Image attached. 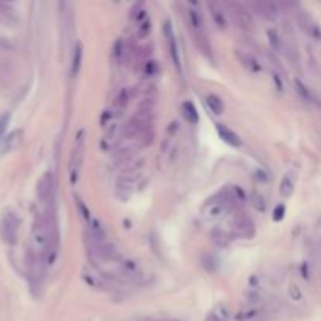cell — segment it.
Returning <instances> with one entry per match:
<instances>
[{"instance_id": "ffe728a7", "label": "cell", "mask_w": 321, "mask_h": 321, "mask_svg": "<svg viewBox=\"0 0 321 321\" xmlns=\"http://www.w3.org/2000/svg\"><path fill=\"white\" fill-rule=\"evenodd\" d=\"M82 61H83V46H82V43H77L73 50V61H70V74H73L74 77H77L80 73Z\"/></svg>"}, {"instance_id": "5b68a950", "label": "cell", "mask_w": 321, "mask_h": 321, "mask_svg": "<svg viewBox=\"0 0 321 321\" xmlns=\"http://www.w3.org/2000/svg\"><path fill=\"white\" fill-rule=\"evenodd\" d=\"M19 218L14 211H7L0 221V235L4 241L8 244H14L17 241V232H19Z\"/></svg>"}, {"instance_id": "4fadbf2b", "label": "cell", "mask_w": 321, "mask_h": 321, "mask_svg": "<svg viewBox=\"0 0 321 321\" xmlns=\"http://www.w3.org/2000/svg\"><path fill=\"white\" fill-rule=\"evenodd\" d=\"M207 8H208V11H210V16H211L213 22H215V25H217L220 30H226V27H227V17H226L224 8H223L220 4H217V2H210V4H207Z\"/></svg>"}, {"instance_id": "ac0fdd59", "label": "cell", "mask_w": 321, "mask_h": 321, "mask_svg": "<svg viewBox=\"0 0 321 321\" xmlns=\"http://www.w3.org/2000/svg\"><path fill=\"white\" fill-rule=\"evenodd\" d=\"M205 105H207V109L213 113V115H217V116H221L224 113V102L223 99L218 96V94H207L205 96Z\"/></svg>"}, {"instance_id": "cb8c5ba5", "label": "cell", "mask_w": 321, "mask_h": 321, "mask_svg": "<svg viewBox=\"0 0 321 321\" xmlns=\"http://www.w3.org/2000/svg\"><path fill=\"white\" fill-rule=\"evenodd\" d=\"M211 238H213V241H215L217 244H220V246H226L230 241L229 235L224 230H215L211 234Z\"/></svg>"}, {"instance_id": "f1b7e54d", "label": "cell", "mask_w": 321, "mask_h": 321, "mask_svg": "<svg viewBox=\"0 0 321 321\" xmlns=\"http://www.w3.org/2000/svg\"><path fill=\"white\" fill-rule=\"evenodd\" d=\"M77 208H79V211H80V215L83 217V220H85V221H88V224H90V223H91L90 210H88V207L82 202V199H79V198H77Z\"/></svg>"}, {"instance_id": "52a82bcc", "label": "cell", "mask_w": 321, "mask_h": 321, "mask_svg": "<svg viewBox=\"0 0 321 321\" xmlns=\"http://www.w3.org/2000/svg\"><path fill=\"white\" fill-rule=\"evenodd\" d=\"M230 16L235 22V25L243 31H251L254 28V17L249 7L243 4H230Z\"/></svg>"}, {"instance_id": "9c48e42d", "label": "cell", "mask_w": 321, "mask_h": 321, "mask_svg": "<svg viewBox=\"0 0 321 321\" xmlns=\"http://www.w3.org/2000/svg\"><path fill=\"white\" fill-rule=\"evenodd\" d=\"M136 181H138V174H136V172L119 175V179H118V182H116V187H115V188H116V196H118V199L127 201V199L133 194V191H135V188H136Z\"/></svg>"}, {"instance_id": "ba28073f", "label": "cell", "mask_w": 321, "mask_h": 321, "mask_svg": "<svg viewBox=\"0 0 321 321\" xmlns=\"http://www.w3.org/2000/svg\"><path fill=\"white\" fill-rule=\"evenodd\" d=\"M232 229H234V234L240 238H253L256 235V226H254V221L249 218L244 213H235L232 221Z\"/></svg>"}, {"instance_id": "2e32d148", "label": "cell", "mask_w": 321, "mask_h": 321, "mask_svg": "<svg viewBox=\"0 0 321 321\" xmlns=\"http://www.w3.org/2000/svg\"><path fill=\"white\" fill-rule=\"evenodd\" d=\"M96 246V253L97 256L102 259V260H116L118 259V249L116 246L112 243V241H102V243H97L94 244Z\"/></svg>"}, {"instance_id": "8992f818", "label": "cell", "mask_w": 321, "mask_h": 321, "mask_svg": "<svg viewBox=\"0 0 321 321\" xmlns=\"http://www.w3.org/2000/svg\"><path fill=\"white\" fill-rule=\"evenodd\" d=\"M163 34H165V38H166V44H168V50H169L172 64L177 67V70H179V73H182V58H181L179 43H177L175 31H174V27H172V24H171L169 19H166L165 24H163Z\"/></svg>"}, {"instance_id": "9a60e30c", "label": "cell", "mask_w": 321, "mask_h": 321, "mask_svg": "<svg viewBox=\"0 0 321 321\" xmlns=\"http://www.w3.org/2000/svg\"><path fill=\"white\" fill-rule=\"evenodd\" d=\"M296 17H298V22H299V27L307 33V34H310L312 38H316V40H321V31H319V27L304 13V11H301V13H298L296 14Z\"/></svg>"}, {"instance_id": "1f68e13d", "label": "cell", "mask_w": 321, "mask_h": 321, "mask_svg": "<svg viewBox=\"0 0 321 321\" xmlns=\"http://www.w3.org/2000/svg\"><path fill=\"white\" fill-rule=\"evenodd\" d=\"M207 321H221V319H220L215 313H211V315L208 316V319H207Z\"/></svg>"}, {"instance_id": "30bf717a", "label": "cell", "mask_w": 321, "mask_h": 321, "mask_svg": "<svg viewBox=\"0 0 321 321\" xmlns=\"http://www.w3.org/2000/svg\"><path fill=\"white\" fill-rule=\"evenodd\" d=\"M235 57L238 58V61L241 63V66L244 69H247L249 73L259 74V73H262V70H263L262 63L257 60V57L253 52L244 50V49H235Z\"/></svg>"}, {"instance_id": "d4e9b609", "label": "cell", "mask_w": 321, "mask_h": 321, "mask_svg": "<svg viewBox=\"0 0 321 321\" xmlns=\"http://www.w3.org/2000/svg\"><path fill=\"white\" fill-rule=\"evenodd\" d=\"M251 202L256 207V210H259V211H265L266 210V201H265V198L260 193H254L253 198H251Z\"/></svg>"}, {"instance_id": "83f0119b", "label": "cell", "mask_w": 321, "mask_h": 321, "mask_svg": "<svg viewBox=\"0 0 321 321\" xmlns=\"http://www.w3.org/2000/svg\"><path fill=\"white\" fill-rule=\"evenodd\" d=\"M10 118H11L10 113H5V115L0 116V141L5 138V130L10 124Z\"/></svg>"}, {"instance_id": "484cf974", "label": "cell", "mask_w": 321, "mask_h": 321, "mask_svg": "<svg viewBox=\"0 0 321 321\" xmlns=\"http://www.w3.org/2000/svg\"><path fill=\"white\" fill-rule=\"evenodd\" d=\"M127 102H129V91L127 90H122L119 93V96L115 99V106H116L118 110H122L124 106L127 105Z\"/></svg>"}, {"instance_id": "7a4b0ae2", "label": "cell", "mask_w": 321, "mask_h": 321, "mask_svg": "<svg viewBox=\"0 0 321 321\" xmlns=\"http://www.w3.org/2000/svg\"><path fill=\"white\" fill-rule=\"evenodd\" d=\"M85 130H80L77 133V138H76V142H74V148H73V152H70V160H69V181L70 184H77L79 181V175H80V171H82V166H83V160H85Z\"/></svg>"}, {"instance_id": "e0dca14e", "label": "cell", "mask_w": 321, "mask_h": 321, "mask_svg": "<svg viewBox=\"0 0 321 321\" xmlns=\"http://www.w3.org/2000/svg\"><path fill=\"white\" fill-rule=\"evenodd\" d=\"M295 187H296V174L293 171H289L285 172L282 181H280V185H279V193L282 198H290L295 191Z\"/></svg>"}, {"instance_id": "7402d4cb", "label": "cell", "mask_w": 321, "mask_h": 321, "mask_svg": "<svg viewBox=\"0 0 321 321\" xmlns=\"http://www.w3.org/2000/svg\"><path fill=\"white\" fill-rule=\"evenodd\" d=\"M19 136H21L19 132H13L11 135L5 136L2 141H0V149H2L4 152H8V151L14 149L19 145V139H21Z\"/></svg>"}, {"instance_id": "3957f363", "label": "cell", "mask_w": 321, "mask_h": 321, "mask_svg": "<svg viewBox=\"0 0 321 321\" xmlns=\"http://www.w3.org/2000/svg\"><path fill=\"white\" fill-rule=\"evenodd\" d=\"M230 210V198L229 196H215L211 198L202 208V213L207 220H220Z\"/></svg>"}, {"instance_id": "f546056e", "label": "cell", "mask_w": 321, "mask_h": 321, "mask_svg": "<svg viewBox=\"0 0 321 321\" xmlns=\"http://www.w3.org/2000/svg\"><path fill=\"white\" fill-rule=\"evenodd\" d=\"M283 217H285V205L279 204L273 211V221H282Z\"/></svg>"}, {"instance_id": "d6986e66", "label": "cell", "mask_w": 321, "mask_h": 321, "mask_svg": "<svg viewBox=\"0 0 321 321\" xmlns=\"http://www.w3.org/2000/svg\"><path fill=\"white\" fill-rule=\"evenodd\" d=\"M187 19H188V25H190V31L191 33H198V31H205V25H204V19L202 14L196 10H188L187 11Z\"/></svg>"}, {"instance_id": "6da1fadb", "label": "cell", "mask_w": 321, "mask_h": 321, "mask_svg": "<svg viewBox=\"0 0 321 321\" xmlns=\"http://www.w3.org/2000/svg\"><path fill=\"white\" fill-rule=\"evenodd\" d=\"M152 126V109H149V106H142V109L133 115L126 124H124V129H122V135L129 139L132 138H139L142 136L145 133L149 132Z\"/></svg>"}, {"instance_id": "44dd1931", "label": "cell", "mask_w": 321, "mask_h": 321, "mask_svg": "<svg viewBox=\"0 0 321 321\" xmlns=\"http://www.w3.org/2000/svg\"><path fill=\"white\" fill-rule=\"evenodd\" d=\"M182 116H184V119H185L188 124H191V126H196V124L199 122V113H198V109L194 106V103L190 102V100H187V102L182 103Z\"/></svg>"}, {"instance_id": "7c38bea8", "label": "cell", "mask_w": 321, "mask_h": 321, "mask_svg": "<svg viewBox=\"0 0 321 321\" xmlns=\"http://www.w3.org/2000/svg\"><path fill=\"white\" fill-rule=\"evenodd\" d=\"M217 133L221 138V141H224L227 146L230 148H240L241 146V138L227 126L224 124H217Z\"/></svg>"}, {"instance_id": "277c9868", "label": "cell", "mask_w": 321, "mask_h": 321, "mask_svg": "<svg viewBox=\"0 0 321 321\" xmlns=\"http://www.w3.org/2000/svg\"><path fill=\"white\" fill-rule=\"evenodd\" d=\"M37 193H38L40 202L44 205L46 210L55 208L53 207L55 205V184H53V177L50 172H46L40 179Z\"/></svg>"}, {"instance_id": "4316f807", "label": "cell", "mask_w": 321, "mask_h": 321, "mask_svg": "<svg viewBox=\"0 0 321 321\" xmlns=\"http://www.w3.org/2000/svg\"><path fill=\"white\" fill-rule=\"evenodd\" d=\"M295 86H296V91L298 94L304 99V100H310V91L307 90V86L301 82V80H295Z\"/></svg>"}, {"instance_id": "4dcf8cb0", "label": "cell", "mask_w": 321, "mask_h": 321, "mask_svg": "<svg viewBox=\"0 0 321 321\" xmlns=\"http://www.w3.org/2000/svg\"><path fill=\"white\" fill-rule=\"evenodd\" d=\"M292 295H295V299H299L301 298V292L298 290V287H295V285H292V290H290Z\"/></svg>"}, {"instance_id": "8fae6325", "label": "cell", "mask_w": 321, "mask_h": 321, "mask_svg": "<svg viewBox=\"0 0 321 321\" xmlns=\"http://www.w3.org/2000/svg\"><path fill=\"white\" fill-rule=\"evenodd\" d=\"M249 10H253L254 13H257L260 17L266 19V21H276L279 16V8L276 4L273 2H253L249 4Z\"/></svg>"}, {"instance_id": "603a6c76", "label": "cell", "mask_w": 321, "mask_h": 321, "mask_svg": "<svg viewBox=\"0 0 321 321\" xmlns=\"http://www.w3.org/2000/svg\"><path fill=\"white\" fill-rule=\"evenodd\" d=\"M268 34V41H270V46L274 52H280L283 49V41L280 38V34L276 31V30H268L266 31Z\"/></svg>"}, {"instance_id": "5bb4252c", "label": "cell", "mask_w": 321, "mask_h": 321, "mask_svg": "<svg viewBox=\"0 0 321 321\" xmlns=\"http://www.w3.org/2000/svg\"><path fill=\"white\" fill-rule=\"evenodd\" d=\"M193 37V41H194V46L196 49L208 60H213V53H211V44L207 38V33L205 31H198V33H191Z\"/></svg>"}]
</instances>
